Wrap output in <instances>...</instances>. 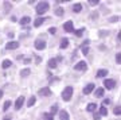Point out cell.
<instances>
[{"label": "cell", "instance_id": "cell-47", "mask_svg": "<svg viewBox=\"0 0 121 120\" xmlns=\"http://www.w3.org/2000/svg\"><path fill=\"white\" fill-rule=\"evenodd\" d=\"M3 120H11V119H9V117H5V119H3Z\"/></svg>", "mask_w": 121, "mask_h": 120}, {"label": "cell", "instance_id": "cell-43", "mask_svg": "<svg viewBox=\"0 0 121 120\" xmlns=\"http://www.w3.org/2000/svg\"><path fill=\"white\" fill-rule=\"evenodd\" d=\"M89 42H90V41H89V39H86V41L82 43V46H87V45H89Z\"/></svg>", "mask_w": 121, "mask_h": 120}, {"label": "cell", "instance_id": "cell-27", "mask_svg": "<svg viewBox=\"0 0 121 120\" xmlns=\"http://www.w3.org/2000/svg\"><path fill=\"white\" fill-rule=\"evenodd\" d=\"M83 31H85V28H78V30H74V35L78 37V38H81V37L83 35Z\"/></svg>", "mask_w": 121, "mask_h": 120}, {"label": "cell", "instance_id": "cell-39", "mask_svg": "<svg viewBox=\"0 0 121 120\" xmlns=\"http://www.w3.org/2000/svg\"><path fill=\"white\" fill-rule=\"evenodd\" d=\"M109 103H110V100H109V99H104V100H102V107H106Z\"/></svg>", "mask_w": 121, "mask_h": 120}, {"label": "cell", "instance_id": "cell-32", "mask_svg": "<svg viewBox=\"0 0 121 120\" xmlns=\"http://www.w3.org/2000/svg\"><path fill=\"white\" fill-rule=\"evenodd\" d=\"M89 51H90L89 46H82V54H83V55H87V54H89Z\"/></svg>", "mask_w": 121, "mask_h": 120}, {"label": "cell", "instance_id": "cell-17", "mask_svg": "<svg viewBox=\"0 0 121 120\" xmlns=\"http://www.w3.org/2000/svg\"><path fill=\"white\" fill-rule=\"evenodd\" d=\"M31 74V69H28V68H26V69H22L20 70V77L22 78H26V77H28Z\"/></svg>", "mask_w": 121, "mask_h": 120}, {"label": "cell", "instance_id": "cell-22", "mask_svg": "<svg viewBox=\"0 0 121 120\" xmlns=\"http://www.w3.org/2000/svg\"><path fill=\"white\" fill-rule=\"evenodd\" d=\"M47 65H48V68H50V69H55L58 64H56L55 58H50V60H48V62H47Z\"/></svg>", "mask_w": 121, "mask_h": 120}, {"label": "cell", "instance_id": "cell-19", "mask_svg": "<svg viewBox=\"0 0 121 120\" xmlns=\"http://www.w3.org/2000/svg\"><path fill=\"white\" fill-rule=\"evenodd\" d=\"M97 109V104L95 103H89L86 107V112H95Z\"/></svg>", "mask_w": 121, "mask_h": 120}, {"label": "cell", "instance_id": "cell-18", "mask_svg": "<svg viewBox=\"0 0 121 120\" xmlns=\"http://www.w3.org/2000/svg\"><path fill=\"white\" fill-rule=\"evenodd\" d=\"M35 103H36V97H35V96H30V99L27 100V107H28V108L34 107Z\"/></svg>", "mask_w": 121, "mask_h": 120}, {"label": "cell", "instance_id": "cell-35", "mask_svg": "<svg viewBox=\"0 0 121 120\" xmlns=\"http://www.w3.org/2000/svg\"><path fill=\"white\" fill-rule=\"evenodd\" d=\"M120 20V16H112L110 19H109V22H112V23H116V22Z\"/></svg>", "mask_w": 121, "mask_h": 120}, {"label": "cell", "instance_id": "cell-7", "mask_svg": "<svg viewBox=\"0 0 121 120\" xmlns=\"http://www.w3.org/2000/svg\"><path fill=\"white\" fill-rule=\"evenodd\" d=\"M19 46H20V43L17 42V41H9L5 45V50H16Z\"/></svg>", "mask_w": 121, "mask_h": 120}, {"label": "cell", "instance_id": "cell-28", "mask_svg": "<svg viewBox=\"0 0 121 120\" xmlns=\"http://www.w3.org/2000/svg\"><path fill=\"white\" fill-rule=\"evenodd\" d=\"M12 105V101L11 100H7V101H4V105H3V111H8V108Z\"/></svg>", "mask_w": 121, "mask_h": 120}, {"label": "cell", "instance_id": "cell-34", "mask_svg": "<svg viewBox=\"0 0 121 120\" xmlns=\"http://www.w3.org/2000/svg\"><path fill=\"white\" fill-rule=\"evenodd\" d=\"M60 78L59 77H51L50 78V84H54V82H59Z\"/></svg>", "mask_w": 121, "mask_h": 120}, {"label": "cell", "instance_id": "cell-20", "mask_svg": "<svg viewBox=\"0 0 121 120\" xmlns=\"http://www.w3.org/2000/svg\"><path fill=\"white\" fill-rule=\"evenodd\" d=\"M81 11H82V4H81V3H75V4L73 5V12L79 14Z\"/></svg>", "mask_w": 121, "mask_h": 120}, {"label": "cell", "instance_id": "cell-16", "mask_svg": "<svg viewBox=\"0 0 121 120\" xmlns=\"http://www.w3.org/2000/svg\"><path fill=\"white\" fill-rule=\"evenodd\" d=\"M104 94H105V89H104V88H97V89H94V96H95V97L101 99V97H104Z\"/></svg>", "mask_w": 121, "mask_h": 120}, {"label": "cell", "instance_id": "cell-8", "mask_svg": "<svg viewBox=\"0 0 121 120\" xmlns=\"http://www.w3.org/2000/svg\"><path fill=\"white\" fill-rule=\"evenodd\" d=\"M63 30L66 32H74V24H73V20H67L63 23Z\"/></svg>", "mask_w": 121, "mask_h": 120}, {"label": "cell", "instance_id": "cell-33", "mask_svg": "<svg viewBox=\"0 0 121 120\" xmlns=\"http://www.w3.org/2000/svg\"><path fill=\"white\" fill-rule=\"evenodd\" d=\"M116 62H117V65L121 64V53H117L116 54Z\"/></svg>", "mask_w": 121, "mask_h": 120}, {"label": "cell", "instance_id": "cell-45", "mask_svg": "<svg viewBox=\"0 0 121 120\" xmlns=\"http://www.w3.org/2000/svg\"><path fill=\"white\" fill-rule=\"evenodd\" d=\"M120 38H121V34L118 32V34H117V42H120Z\"/></svg>", "mask_w": 121, "mask_h": 120}, {"label": "cell", "instance_id": "cell-13", "mask_svg": "<svg viewBox=\"0 0 121 120\" xmlns=\"http://www.w3.org/2000/svg\"><path fill=\"white\" fill-rule=\"evenodd\" d=\"M19 23H20V26H24L26 27L27 24H30L31 23V16H23V18H20V20H19Z\"/></svg>", "mask_w": 121, "mask_h": 120}, {"label": "cell", "instance_id": "cell-5", "mask_svg": "<svg viewBox=\"0 0 121 120\" xmlns=\"http://www.w3.org/2000/svg\"><path fill=\"white\" fill-rule=\"evenodd\" d=\"M24 101H26V97H24V96H19L16 99V101H15V104H13V108H15L16 111H19V109L24 105Z\"/></svg>", "mask_w": 121, "mask_h": 120}, {"label": "cell", "instance_id": "cell-31", "mask_svg": "<svg viewBox=\"0 0 121 120\" xmlns=\"http://www.w3.org/2000/svg\"><path fill=\"white\" fill-rule=\"evenodd\" d=\"M113 113H114L116 116H120V115H121V107H120V105L114 107V109H113Z\"/></svg>", "mask_w": 121, "mask_h": 120}, {"label": "cell", "instance_id": "cell-24", "mask_svg": "<svg viewBox=\"0 0 121 120\" xmlns=\"http://www.w3.org/2000/svg\"><path fill=\"white\" fill-rule=\"evenodd\" d=\"M54 14H55L56 16H63L65 15V9L62 8V7H58V8L54 9Z\"/></svg>", "mask_w": 121, "mask_h": 120}, {"label": "cell", "instance_id": "cell-36", "mask_svg": "<svg viewBox=\"0 0 121 120\" xmlns=\"http://www.w3.org/2000/svg\"><path fill=\"white\" fill-rule=\"evenodd\" d=\"M55 32H56V28H55V27H50V28H48V34L54 35Z\"/></svg>", "mask_w": 121, "mask_h": 120}, {"label": "cell", "instance_id": "cell-29", "mask_svg": "<svg viewBox=\"0 0 121 120\" xmlns=\"http://www.w3.org/2000/svg\"><path fill=\"white\" fill-rule=\"evenodd\" d=\"M98 16H99V14L97 12V11H93V12L89 15V19H91V20H95V19H98Z\"/></svg>", "mask_w": 121, "mask_h": 120}, {"label": "cell", "instance_id": "cell-42", "mask_svg": "<svg viewBox=\"0 0 121 120\" xmlns=\"http://www.w3.org/2000/svg\"><path fill=\"white\" fill-rule=\"evenodd\" d=\"M40 61H42V58L39 55H35V64H40Z\"/></svg>", "mask_w": 121, "mask_h": 120}, {"label": "cell", "instance_id": "cell-3", "mask_svg": "<svg viewBox=\"0 0 121 120\" xmlns=\"http://www.w3.org/2000/svg\"><path fill=\"white\" fill-rule=\"evenodd\" d=\"M117 85L116 80H113V78H105L104 80V89H108V90H112L114 89Z\"/></svg>", "mask_w": 121, "mask_h": 120}, {"label": "cell", "instance_id": "cell-37", "mask_svg": "<svg viewBox=\"0 0 121 120\" xmlns=\"http://www.w3.org/2000/svg\"><path fill=\"white\" fill-rule=\"evenodd\" d=\"M87 3H89V4H90V5H97V4H98V3H99V1H98V0H89Z\"/></svg>", "mask_w": 121, "mask_h": 120}, {"label": "cell", "instance_id": "cell-1", "mask_svg": "<svg viewBox=\"0 0 121 120\" xmlns=\"http://www.w3.org/2000/svg\"><path fill=\"white\" fill-rule=\"evenodd\" d=\"M73 94H74L73 86H66L65 89L62 90L60 97H62V100H63V101H70V100H71V97H73Z\"/></svg>", "mask_w": 121, "mask_h": 120}, {"label": "cell", "instance_id": "cell-4", "mask_svg": "<svg viewBox=\"0 0 121 120\" xmlns=\"http://www.w3.org/2000/svg\"><path fill=\"white\" fill-rule=\"evenodd\" d=\"M46 46H47L46 41H42V39H36V41L34 42V47L36 49V50H39V51L44 50V49H46Z\"/></svg>", "mask_w": 121, "mask_h": 120}, {"label": "cell", "instance_id": "cell-10", "mask_svg": "<svg viewBox=\"0 0 121 120\" xmlns=\"http://www.w3.org/2000/svg\"><path fill=\"white\" fill-rule=\"evenodd\" d=\"M38 94H40V96H43V97H48V96H51V89L48 88V86H46V88H40V89L38 90Z\"/></svg>", "mask_w": 121, "mask_h": 120}, {"label": "cell", "instance_id": "cell-25", "mask_svg": "<svg viewBox=\"0 0 121 120\" xmlns=\"http://www.w3.org/2000/svg\"><path fill=\"white\" fill-rule=\"evenodd\" d=\"M99 116H101V117H102V116H108V108L106 107H101L99 108Z\"/></svg>", "mask_w": 121, "mask_h": 120}, {"label": "cell", "instance_id": "cell-40", "mask_svg": "<svg viewBox=\"0 0 121 120\" xmlns=\"http://www.w3.org/2000/svg\"><path fill=\"white\" fill-rule=\"evenodd\" d=\"M93 119H94V120H99V119H101L99 113H95V112H93Z\"/></svg>", "mask_w": 121, "mask_h": 120}, {"label": "cell", "instance_id": "cell-38", "mask_svg": "<svg viewBox=\"0 0 121 120\" xmlns=\"http://www.w3.org/2000/svg\"><path fill=\"white\" fill-rule=\"evenodd\" d=\"M31 62H32V61H31V58H28V57H27V58H23V64L28 65V64H31Z\"/></svg>", "mask_w": 121, "mask_h": 120}, {"label": "cell", "instance_id": "cell-23", "mask_svg": "<svg viewBox=\"0 0 121 120\" xmlns=\"http://www.w3.org/2000/svg\"><path fill=\"white\" fill-rule=\"evenodd\" d=\"M3 4H4V12L5 14H8L9 11L12 9V3H9V1H4Z\"/></svg>", "mask_w": 121, "mask_h": 120}, {"label": "cell", "instance_id": "cell-6", "mask_svg": "<svg viewBox=\"0 0 121 120\" xmlns=\"http://www.w3.org/2000/svg\"><path fill=\"white\" fill-rule=\"evenodd\" d=\"M74 70H82V72H86L87 70V64L85 61H79L74 65Z\"/></svg>", "mask_w": 121, "mask_h": 120}, {"label": "cell", "instance_id": "cell-44", "mask_svg": "<svg viewBox=\"0 0 121 120\" xmlns=\"http://www.w3.org/2000/svg\"><path fill=\"white\" fill-rule=\"evenodd\" d=\"M11 20H12V22H16L17 18H16V16H11Z\"/></svg>", "mask_w": 121, "mask_h": 120}, {"label": "cell", "instance_id": "cell-11", "mask_svg": "<svg viewBox=\"0 0 121 120\" xmlns=\"http://www.w3.org/2000/svg\"><path fill=\"white\" fill-rule=\"evenodd\" d=\"M108 69H98L97 70V73H95V77L98 78H106V76H108Z\"/></svg>", "mask_w": 121, "mask_h": 120}, {"label": "cell", "instance_id": "cell-14", "mask_svg": "<svg viewBox=\"0 0 121 120\" xmlns=\"http://www.w3.org/2000/svg\"><path fill=\"white\" fill-rule=\"evenodd\" d=\"M69 45H70L69 39H67V38H62V39H60V43H59V49H60V50L67 49V47H69Z\"/></svg>", "mask_w": 121, "mask_h": 120}, {"label": "cell", "instance_id": "cell-12", "mask_svg": "<svg viewBox=\"0 0 121 120\" xmlns=\"http://www.w3.org/2000/svg\"><path fill=\"white\" fill-rule=\"evenodd\" d=\"M59 113V120H70V116H69V112L62 109V111H58Z\"/></svg>", "mask_w": 121, "mask_h": 120}, {"label": "cell", "instance_id": "cell-41", "mask_svg": "<svg viewBox=\"0 0 121 120\" xmlns=\"http://www.w3.org/2000/svg\"><path fill=\"white\" fill-rule=\"evenodd\" d=\"M105 35H109V31H99V37H105Z\"/></svg>", "mask_w": 121, "mask_h": 120}, {"label": "cell", "instance_id": "cell-15", "mask_svg": "<svg viewBox=\"0 0 121 120\" xmlns=\"http://www.w3.org/2000/svg\"><path fill=\"white\" fill-rule=\"evenodd\" d=\"M46 19H47V18H43V16H39L38 19H35V20H34V27H40L44 23Z\"/></svg>", "mask_w": 121, "mask_h": 120}, {"label": "cell", "instance_id": "cell-21", "mask_svg": "<svg viewBox=\"0 0 121 120\" xmlns=\"http://www.w3.org/2000/svg\"><path fill=\"white\" fill-rule=\"evenodd\" d=\"M11 66H12V61L11 60H4L1 62V68L3 69H8V68H11Z\"/></svg>", "mask_w": 121, "mask_h": 120}, {"label": "cell", "instance_id": "cell-9", "mask_svg": "<svg viewBox=\"0 0 121 120\" xmlns=\"http://www.w3.org/2000/svg\"><path fill=\"white\" fill-rule=\"evenodd\" d=\"M94 89H95V84H93V82H89V84H87V85L82 89V93H83V94H90Z\"/></svg>", "mask_w": 121, "mask_h": 120}, {"label": "cell", "instance_id": "cell-2", "mask_svg": "<svg viewBox=\"0 0 121 120\" xmlns=\"http://www.w3.org/2000/svg\"><path fill=\"white\" fill-rule=\"evenodd\" d=\"M48 9H50L48 1H40V3H38V5H36V14H38L39 16L43 15L44 12H47Z\"/></svg>", "mask_w": 121, "mask_h": 120}, {"label": "cell", "instance_id": "cell-30", "mask_svg": "<svg viewBox=\"0 0 121 120\" xmlns=\"http://www.w3.org/2000/svg\"><path fill=\"white\" fill-rule=\"evenodd\" d=\"M59 111V109H58V105H56V104H54V105H51V108H50V113H51L52 116L55 115L56 112Z\"/></svg>", "mask_w": 121, "mask_h": 120}, {"label": "cell", "instance_id": "cell-46", "mask_svg": "<svg viewBox=\"0 0 121 120\" xmlns=\"http://www.w3.org/2000/svg\"><path fill=\"white\" fill-rule=\"evenodd\" d=\"M3 94H4V92H3V90L0 89V99H1V97H3Z\"/></svg>", "mask_w": 121, "mask_h": 120}, {"label": "cell", "instance_id": "cell-26", "mask_svg": "<svg viewBox=\"0 0 121 120\" xmlns=\"http://www.w3.org/2000/svg\"><path fill=\"white\" fill-rule=\"evenodd\" d=\"M42 117H43V120H54V116L50 112H44L43 115H42Z\"/></svg>", "mask_w": 121, "mask_h": 120}]
</instances>
